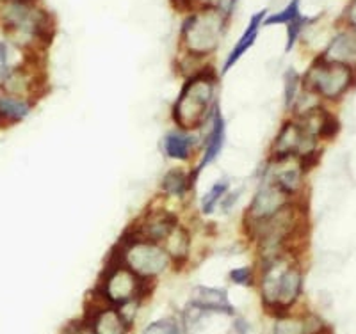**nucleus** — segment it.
<instances>
[{
	"mask_svg": "<svg viewBox=\"0 0 356 334\" xmlns=\"http://www.w3.org/2000/svg\"><path fill=\"white\" fill-rule=\"evenodd\" d=\"M216 94H218V73L212 69V66H205L193 77L186 78L182 91L171 107L175 125L186 132L207 125V121L211 119L218 105Z\"/></svg>",
	"mask_w": 356,
	"mask_h": 334,
	"instance_id": "f257e3e1",
	"label": "nucleus"
},
{
	"mask_svg": "<svg viewBox=\"0 0 356 334\" xmlns=\"http://www.w3.org/2000/svg\"><path fill=\"white\" fill-rule=\"evenodd\" d=\"M111 254L143 279L157 278L171 267V258L161 244L143 240L130 228L120 237Z\"/></svg>",
	"mask_w": 356,
	"mask_h": 334,
	"instance_id": "f03ea898",
	"label": "nucleus"
},
{
	"mask_svg": "<svg viewBox=\"0 0 356 334\" xmlns=\"http://www.w3.org/2000/svg\"><path fill=\"white\" fill-rule=\"evenodd\" d=\"M227 18L214 6H207L196 12H191L182 24L180 37L187 53L196 57L211 56L218 49Z\"/></svg>",
	"mask_w": 356,
	"mask_h": 334,
	"instance_id": "7ed1b4c3",
	"label": "nucleus"
},
{
	"mask_svg": "<svg viewBox=\"0 0 356 334\" xmlns=\"http://www.w3.org/2000/svg\"><path fill=\"white\" fill-rule=\"evenodd\" d=\"M150 279H143L134 274L127 265H123L113 254L109 256L106 270L102 274L97 292L111 306H122L130 301H138L145 295Z\"/></svg>",
	"mask_w": 356,
	"mask_h": 334,
	"instance_id": "20e7f679",
	"label": "nucleus"
},
{
	"mask_svg": "<svg viewBox=\"0 0 356 334\" xmlns=\"http://www.w3.org/2000/svg\"><path fill=\"white\" fill-rule=\"evenodd\" d=\"M353 81H355L353 68L340 62H330L319 57L307 69L305 77L301 78V84L319 98L335 101L348 93Z\"/></svg>",
	"mask_w": 356,
	"mask_h": 334,
	"instance_id": "39448f33",
	"label": "nucleus"
},
{
	"mask_svg": "<svg viewBox=\"0 0 356 334\" xmlns=\"http://www.w3.org/2000/svg\"><path fill=\"white\" fill-rule=\"evenodd\" d=\"M317 141L319 139L310 135L307 130L301 126V123L296 117L284 121L280 126L269 149V160H287V158H301L305 155L316 151Z\"/></svg>",
	"mask_w": 356,
	"mask_h": 334,
	"instance_id": "423d86ee",
	"label": "nucleus"
},
{
	"mask_svg": "<svg viewBox=\"0 0 356 334\" xmlns=\"http://www.w3.org/2000/svg\"><path fill=\"white\" fill-rule=\"evenodd\" d=\"M291 201H294V197L289 196L282 187L276 185L275 181L269 180V178H262L259 189L251 197L250 206L244 214V226L266 221Z\"/></svg>",
	"mask_w": 356,
	"mask_h": 334,
	"instance_id": "0eeeda50",
	"label": "nucleus"
},
{
	"mask_svg": "<svg viewBox=\"0 0 356 334\" xmlns=\"http://www.w3.org/2000/svg\"><path fill=\"white\" fill-rule=\"evenodd\" d=\"M178 224V217L171 210L164 206H150L145 210V214L130 226V230L143 240H150L155 244H162L164 238L171 233L175 226Z\"/></svg>",
	"mask_w": 356,
	"mask_h": 334,
	"instance_id": "6e6552de",
	"label": "nucleus"
},
{
	"mask_svg": "<svg viewBox=\"0 0 356 334\" xmlns=\"http://www.w3.org/2000/svg\"><path fill=\"white\" fill-rule=\"evenodd\" d=\"M209 123V132L205 135V144H203L202 158H200L196 169L193 171V176L195 180L198 178V174L205 169L207 165H211L216 158L221 155L222 146L227 141V123H225V116H222L221 109H219V103L216 105L214 112H212L211 119L207 121Z\"/></svg>",
	"mask_w": 356,
	"mask_h": 334,
	"instance_id": "1a4fd4ad",
	"label": "nucleus"
},
{
	"mask_svg": "<svg viewBox=\"0 0 356 334\" xmlns=\"http://www.w3.org/2000/svg\"><path fill=\"white\" fill-rule=\"evenodd\" d=\"M303 290V270L294 262H289L284 265V270L280 274L278 285V302H276V317L287 315L289 308L294 306V302L300 299Z\"/></svg>",
	"mask_w": 356,
	"mask_h": 334,
	"instance_id": "9d476101",
	"label": "nucleus"
},
{
	"mask_svg": "<svg viewBox=\"0 0 356 334\" xmlns=\"http://www.w3.org/2000/svg\"><path fill=\"white\" fill-rule=\"evenodd\" d=\"M86 322L91 326L95 334H127L130 327L120 310L114 306L93 308V313L89 311Z\"/></svg>",
	"mask_w": 356,
	"mask_h": 334,
	"instance_id": "9b49d317",
	"label": "nucleus"
},
{
	"mask_svg": "<svg viewBox=\"0 0 356 334\" xmlns=\"http://www.w3.org/2000/svg\"><path fill=\"white\" fill-rule=\"evenodd\" d=\"M323 59L330 62H340L349 68L355 69L356 66V28L344 31V33L337 34L330 44L324 50Z\"/></svg>",
	"mask_w": 356,
	"mask_h": 334,
	"instance_id": "f8f14e48",
	"label": "nucleus"
},
{
	"mask_svg": "<svg viewBox=\"0 0 356 334\" xmlns=\"http://www.w3.org/2000/svg\"><path fill=\"white\" fill-rule=\"evenodd\" d=\"M161 246L166 249L168 256L171 258V263H175L177 269H182L187 260H189L191 246H193V235H191L189 228H186V226L178 222L173 230H171V233L164 238Z\"/></svg>",
	"mask_w": 356,
	"mask_h": 334,
	"instance_id": "ddd939ff",
	"label": "nucleus"
},
{
	"mask_svg": "<svg viewBox=\"0 0 356 334\" xmlns=\"http://www.w3.org/2000/svg\"><path fill=\"white\" fill-rule=\"evenodd\" d=\"M266 15H267V11L266 9H262V11H259L257 15H253V17H251L250 24H248V27L244 28V33L241 34L239 41L235 43V47L232 49V52L228 53L227 60H225V65H222V73L230 72V69L234 68L237 62H239L241 57H243L244 53H246L248 50H250L251 47L255 44L260 27H262L264 20H266Z\"/></svg>",
	"mask_w": 356,
	"mask_h": 334,
	"instance_id": "4468645a",
	"label": "nucleus"
},
{
	"mask_svg": "<svg viewBox=\"0 0 356 334\" xmlns=\"http://www.w3.org/2000/svg\"><path fill=\"white\" fill-rule=\"evenodd\" d=\"M191 302L198 304L209 313L234 315V306L228 301L227 290L212 288V286H195L191 292Z\"/></svg>",
	"mask_w": 356,
	"mask_h": 334,
	"instance_id": "2eb2a0df",
	"label": "nucleus"
},
{
	"mask_svg": "<svg viewBox=\"0 0 356 334\" xmlns=\"http://www.w3.org/2000/svg\"><path fill=\"white\" fill-rule=\"evenodd\" d=\"M162 151L171 160H189L195 151V137L186 130H171L162 137Z\"/></svg>",
	"mask_w": 356,
	"mask_h": 334,
	"instance_id": "dca6fc26",
	"label": "nucleus"
},
{
	"mask_svg": "<svg viewBox=\"0 0 356 334\" xmlns=\"http://www.w3.org/2000/svg\"><path fill=\"white\" fill-rule=\"evenodd\" d=\"M36 75L29 73L25 68H15L8 72L2 78V91L8 97H17V98H27L36 91L38 85Z\"/></svg>",
	"mask_w": 356,
	"mask_h": 334,
	"instance_id": "f3484780",
	"label": "nucleus"
},
{
	"mask_svg": "<svg viewBox=\"0 0 356 334\" xmlns=\"http://www.w3.org/2000/svg\"><path fill=\"white\" fill-rule=\"evenodd\" d=\"M193 187H195V176L182 167H171L161 178V190L168 197L182 199L193 190Z\"/></svg>",
	"mask_w": 356,
	"mask_h": 334,
	"instance_id": "a211bd4d",
	"label": "nucleus"
},
{
	"mask_svg": "<svg viewBox=\"0 0 356 334\" xmlns=\"http://www.w3.org/2000/svg\"><path fill=\"white\" fill-rule=\"evenodd\" d=\"M323 331V324L319 318L307 317H289V315H282L276 318L275 327H273V334H314Z\"/></svg>",
	"mask_w": 356,
	"mask_h": 334,
	"instance_id": "6ab92c4d",
	"label": "nucleus"
},
{
	"mask_svg": "<svg viewBox=\"0 0 356 334\" xmlns=\"http://www.w3.org/2000/svg\"><path fill=\"white\" fill-rule=\"evenodd\" d=\"M31 101H27L25 98H17V97H8V94H2L0 97V114L9 121V123H18V121L25 119L31 112Z\"/></svg>",
	"mask_w": 356,
	"mask_h": 334,
	"instance_id": "aec40b11",
	"label": "nucleus"
},
{
	"mask_svg": "<svg viewBox=\"0 0 356 334\" xmlns=\"http://www.w3.org/2000/svg\"><path fill=\"white\" fill-rule=\"evenodd\" d=\"M230 190V180L228 178H219L211 189L203 194L202 201H200V210H202L203 215L214 214V210L218 208L219 203L222 201V197L227 196V192Z\"/></svg>",
	"mask_w": 356,
	"mask_h": 334,
	"instance_id": "412c9836",
	"label": "nucleus"
},
{
	"mask_svg": "<svg viewBox=\"0 0 356 334\" xmlns=\"http://www.w3.org/2000/svg\"><path fill=\"white\" fill-rule=\"evenodd\" d=\"M301 77L300 73L294 68H289L284 73V107L287 112H291L292 105H294L296 98L301 93Z\"/></svg>",
	"mask_w": 356,
	"mask_h": 334,
	"instance_id": "4be33fe9",
	"label": "nucleus"
},
{
	"mask_svg": "<svg viewBox=\"0 0 356 334\" xmlns=\"http://www.w3.org/2000/svg\"><path fill=\"white\" fill-rule=\"evenodd\" d=\"M300 4H301V0H291V2L282 9V11L273 12V15L266 17V20H264V27H271V25H287L291 24V22L298 20L300 17H303V15H301Z\"/></svg>",
	"mask_w": 356,
	"mask_h": 334,
	"instance_id": "5701e85b",
	"label": "nucleus"
},
{
	"mask_svg": "<svg viewBox=\"0 0 356 334\" xmlns=\"http://www.w3.org/2000/svg\"><path fill=\"white\" fill-rule=\"evenodd\" d=\"M314 22H317V17L316 18L300 17L298 20L287 24V44H285V52H291L292 47L296 44V41H298V37H300V34L303 33V28H307L308 25L314 24Z\"/></svg>",
	"mask_w": 356,
	"mask_h": 334,
	"instance_id": "b1692460",
	"label": "nucleus"
},
{
	"mask_svg": "<svg viewBox=\"0 0 356 334\" xmlns=\"http://www.w3.org/2000/svg\"><path fill=\"white\" fill-rule=\"evenodd\" d=\"M340 132V121L333 116L332 112L328 110H324V117H323V125H321V132H319V139H324V141H332L335 139L337 133Z\"/></svg>",
	"mask_w": 356,
	"mask_h": 334,
	"instance_id": "393cba45",
	"label": "nucleus"
},
{
	"mask_svg": "<svg viewBox=\"0 0 356 334\" xmlns=\"http://www.w3.org/2000/svg\"><path fill=\"white\" fill-rule=\"evenodd\" d=\"M141 334H178V324L173 318H164V320H157L146 326Z\"/></svg>",
	"mask_w": 356,
	"mask_h": 334,
	"instance_id": "a878e982",
	"label": "nucleus"
},
{
	"mask_svg": "<svg viewBox=\"0 0 356 334\" xmlns=\"http://www.w3.org/2000/svg\"><path fill=\"white\" fill-rule=\"evenodd\" d=\"M230 281L241 286H251L255 283V270L253 267H237L230 270Z\"/></svg>",
	"mask_w": 356,
	"mask_h": 334,
	"instance_id": "bb28decb",
	"label": "nucleus"
},
{
	"mask_svg": "<svg viewBox=\"0 0 356 334\" xmlns=\"http://www.w3.org/2000/svg\"><path fill=\"white\" fill-rule=\"evenodd\" d=\"M241 194H243V190H228L227 196L222 197V201L219 203V208H221L222 214H230L232 210H234V206L239 203L241 199Z\"/></svg>",
	"mask_w": 356,
	"mask_h": 334,
	"instance_id": "cd10ccee",
	"label": "nucleus"
},
{
	"mask_svg": "<svg viewBox=\"0 0 356 334\" xmlns=\"http://www.w3.org/2000/svg\"><path fill=\"white\" fill-rule=\"evenodd\" d=\"M235 6H237V0H216L214 8L221 12L222 17L230 18L235 11Z\"/></svg>",
	"mask_w": 356,
	"mask_h": 334,
	"instance_id": "c85d7f7f",
	"label": "nucleus"
},
{
	"mask_svg": "<svg viewBox=\"0 0 356 334\" xmlns=\"http://www.w3.org/2000/svg\"><path fill=\"white\" fill-rule=\"evenodd\" d=\"M65 334H95L88 322H72L65 329Z\"/></svg>",
	"mask_w": 356,
	"mask_h": 334,
	"instance_id": "c756f323",
	"label": "nucleus"
},
{
	"mask_svg": "<svg viewBox=\"0 0 356 334\" xmlns=\"http://www.w3.org/2000/svg\"><path fill=\"white\" fill-rule=\"evenodd\" d=\"M195 2L196 0H171V4H173V8L177 9V11H193V8H195Z\"/></svg>",
	"mask_w": 356,
	"mask_h": 334,
	"instance_id": "7c9ffc66",
	"label": "nucleus"
},
{
	"mask_svg": "<svg viewBox=\"0 0 356 334\" xmlns=\"http://www.w3.org/2000/svg\"><path fill=\"white\" fill-rule=\"evenodd\" d=\"M8 73V49L4 43H0V77Z\"/></svg>",
	"mask_w": 356,
	"mask_h": 334,
	"instance_id": "2f4dec72",
	"label": "nucleus"
},
{
	"mask_svg": "<svg viewBox=\"0 0 356 334\" xmlns=\"http://www.w3.org/2000/svg\"><path fill=\"white\" fill-rule=\"evenodd\" d=\"M346 18H348V24L351 25L353 28H356V0H351V4L348 6Z\"/></svg>",
	"mask_w": 356,
	"mask_h": 334,
	"instance_id": "473e14b6",
	"label": "nucleus"
},
{
	"mask_svg": "<svg viewBox=\"0 0 356 334\" xmlns=\"http://www.w3.org/2000/svg\"><path fill=\"white\" fill-rule=\"evenodd\" d=\"M314 334H326V333H324V331H319V333H314Z\"/></svg>",
	"mask_w": 356,
	"mask_h": 334,
	"instance_id": "72a5a7b5",
	"label": "nucleus"
}]
</instances>
